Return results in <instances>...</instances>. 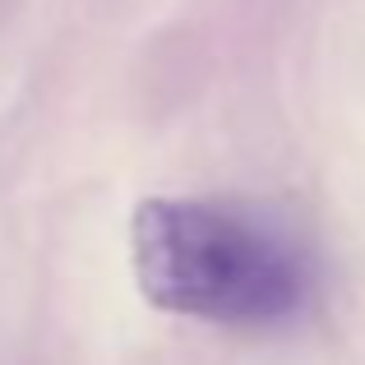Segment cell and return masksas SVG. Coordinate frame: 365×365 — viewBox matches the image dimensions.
<instances>
[{"instance_id": "cell-1", "label": "cell", "mask_w": 365, "mask_h": 365, "mask_svg": "<svg viewBox=\"0 0 365 365\" xmlns=\"http://www.w3.org/2000/svg\"><path fill=\"white\" fill-rule=\"evenodd\" d=\"M130 268L148 305L208 324H277L310 287L282 236L208 199L134 204Z\"/></svg>"}]
</instances>
